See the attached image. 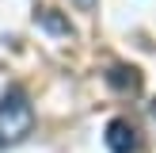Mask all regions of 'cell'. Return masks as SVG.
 <instances>
[{"instance_id": "cell-1", "label": "cell", "mask_w": 156, "mask_h": 153, "mask_svg": "<svg viewBox=\"0 0 156 153\" xmlns=\"http://www.w3.org/2000/svg\"><path fill=\"white\" fill-rule=\"evenodd\" d=\"M34 126V107H30L27 92L23 88H8L0 99V145L23 142Z\"/></svg>"}, {"instance_id": "cell-2", "label": "cell", "mask_w": 156, "mask_h": 153, "mask_svg": "<svg viewBox=\"0 0 156 153\" xmlns=\"http://www.w3.org/2000/svg\"><path fill=\"white\" fill-rule=\"evenodd\" d=\"M137 130H133V122H126V119H114L111 126H107V149L111 153H137Z\"/></svg>"}, {"instance_id": "cell-3", "label": "cell", "mask_w": 156, "mask_h": 153, "mask_svg": "<svg viewBox=\"0 0 156 153\" xmlns=\"http://www.w3.org/2000/svg\"><path fill=\"white\" fill-rule=\"evenodd\" d=\"M107 80H111V88L129 92V96H137V92H141V73H137L133 65H114L111 73H107Z\"/></svg>"}, {"instance_id": "cell-4", "label": "cell", "mask_w": 156, "mask_h": 153, "mask_svg": "<svg viewBox=\"0 0 156 153\" xmlns=\"http://www.w3.org/2000/svg\"><path fill=\"white\" fill-rule=\"evenodd\" d=\"M38 23H42L46 31H53V35H73V27H69V19H61L57 12H53V8H42V12H38Z\"/></svg>"}, {"instance_id": "cell-5", "label": "cell", "mask_w": 156, "mask_h": 153, "mask_svg": "<svg viewBox=\"0 0 156 153\" xmlns=\"http://www.w3.org/2000/svg\"><path fill=\"white\" fill-rule=\"evenodd\" d=\"M76 4H80V8H91V4H95V0H76Z\"/></svg>"}, {"instance_id": "cell-6", "label": "cell", "mask_w": 156, "mask_h": 153, "mask_svg": "<svg viewBox=\"0 0 156 153\" xmlns=\"http://www.w3.org/2000/svg\"><path fill=\"white\" fill-rule=\"evenodd\" d=\"M152 115H156V107H152Z\"/></svg>"}]
</instances>
